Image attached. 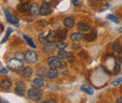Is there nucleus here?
I'll list each match as a JSON object with an SVG mask.
<instances>
[{
	"mask_svg": "<svg viewBox=\"0 0 122 103\" xmlns=\"http://www.w3.org/2000/svg\"><path fill=\"white\" fill-rule=\"evenodd\" d=\"M39 24L41 25V26H46L47 25V23H46L45 21H40Z\"/></svg>",
	"mask_w": 122,
	"mask_h": 103,
	"instance_id": "nucleus-33",
	"label": "nucleus"
},
{
	"mask_svg": "<svg viewBox=\"0 0 122 103\" xmlns=\"http://www.w3.org/2000/svg\"><path fill=\"white\" fill-rule=\"evenodd\" d=\"M8 72H9V71H8V70H7V69H4V68H3V67H2V68H1V73L8 74Z\"/></svg>",
	"mask_w": 122,
	"mask_h": 103,
	"instance_id": "nucleus-35",
	"label": "nucleus"
},
{
	"mask_svg": "<svg viewBox=\"0 0 122 103\" xmlns=\"http://www.w3.org/2000/svg\"><path fill=\"white\" fill-rule=\"evenodd\" d=\"M56 38H57V36H56V32L53 31V30H51V31L49 32L48 36H47V39H48V41H49V42H54V41L56 40Z\"/></svg>",
	"mask_w": 122,
	"mask_h": 103,
	"instance_id": "nucleus-14",
	"label": "nucleus"
},
{
	"mask_svg": "<svg viewBox=\"0 0 122 103\" xmlns=\"http://www.w3.org/2000/svg\"><path fill=\"white\" fill-rule=\"evenodd\" d=\"M27 95L31 100L33 101H40L41 99V92L36 88H31L27 91Z\"/></svg>",
	"mask_w": 122,
	"mask_h": 103,
	"instance_id": "nucleus-3",
	"label": "nucleus"
},
{
	"mask_svg": "<svg viewBox=\"0 0 122 103\" xmlns=\"http://www.w3.org/2000/svg\"><path fill=\"white\" fill-rule=\"evenodd\" d=\"M98 1H102V0H98Z\"/></svg>",
	"mask_w": 122,
	"mask_h": 103,
	"instance_id": "nucleus-42",
	"label": "nucleus"
},
{
	"mask_svg": "<svg viewBox=\"0 0 122 103\" xmlns=\"http://www.w3.org/2000/svg\"><path fill=\"white\" fill-rule=\"evenodd\" d=\"M15 93L18 96H21V97L25 96V83H23V82H18L17 83Z\"/></svg>",
	"mask_w": 122,
	"mask_h": 103,
	"instance_id": "nucleus-4",
	"label": "nucleus"
},
{
	"mask_svg": "<svg viewBox=\"0 0 122 103\" xmlns=\"http://www.w3.org/2000/svg\"><path fill=\"white\" fill-rule=\"evenodd\" d=\"M45 103H49V102H52V103H56V100H54V99H47L44 101Z\"/></svg>",
	"mask_w": 122,
	"mask_h": 103,
	"instance_id": "nucleus-36",
	"label": "nucleus"
},
{
	"mask_svg": "<svg viewBox=\"0 0 122 103\" xmlns=\"http://www.w3.org/2000/svg\"><path fill=\"white\" fill-rule=\"evenodd\" d=\"M56 47L59 50H65V48L68 47V44L66 42H63V41H58L56 44Z\"/></svg>",
	"mask_w": 122,
	"mask_h": 103,
	"instance_id": "nucleus-24",
	"label": "nucleus"
},
{
	"mask_svg": "<svg viewBox=\"0 0 122 103\" xmlns=\"http://www.w3.org/2000/svg\"><path fill=\"white\" fill-rule=\"evenodd\" d=\"M107 18H108L110 21H113V22L116 23V24H119V20H118L116 16H114V15H112V14L107 15Z\"/></svg>",
	"mask_w": 122,
	"mask_h": 103,
	"instance_id": "nucleus-28",
	"label": "nucleus"
},
{
	"mask_svg": "<svg viewBox=\"0 0 122 103\" xmlns=\"http://www.w3.org/2000/svg\"><path fill=\"white\" fill-rule=\"evenodd\" d=\"M70 54H71V53L66 52L65 50H60L59 53H58V56H59L62 60H68L69 56H70Z\"/></svg>",
	"mask_w": 122,
	"mask_h": 103,
	"instance_id": "nucleus-15",
	"label": "nucleus"
},
{
	"mask_svg": "<svg viewBox=\"0 0 122 103\" xmlns=\"http://www.w3.org/2000/svg\"><path fill=\"white\" fill-rule=\"evenodd\" d=\"M121 82H122V78H118L117 80H116V81L113 83V85H114V86H117V85H118Z\"/></svg>",
	"mask_w": 122,
	"mask_h": 103,
	"instance_id": "nucleus-32",
	"label": "nucleus"
},
{
	"mask_svg": "<svg viewBox=\"0 0 122 103\" xmlns=\"http://www.w3.org/2000/svg\"><path fill=\"white\" fill-rule=\"evenodd\" d=\"M47 75H48V78L50 79H56L58 76V72L56 69H51L50 70L47 71Z\"/></svg>",
	"mask_w": 122,
	"mask_h": 103,
	"instance_id": "nucleus-13",
	"label": "nucleus"
},
{
	"mask_svg": "<svg viewBox=\"0 0 122 103\" xmlns=\"http://www.w3.org/2000/svg\"><path fill=\"white\" fill-rule=\"evenodd\" d=\"M33 83H34L36 86H38V87H43V86H44V82H43L41 79H40V78L34 79V80H33Z\"/></svg>",
	"mask_w": 122,
	"mask_h": 103,
	"instance_id": "nucleus-20",
	"label": "nucleus"
},
{
	"mask_svg": "<svg viewBox=\"0 0 122 103\" xmlns=\"http://www.w3.org/2000/svg\"><path fill=\"white\" fill-rule=\"evenodd\" d=\"M120 70V63L118 60L115 61V66H114V73H118Z\"/></svg>",
	"mask_w": 122,
	"mask_h": 103,
	"instance_id": "nucleus-25",
	"label": "nucleus"
},
{
	"mask_svg": "<svg viewBox=\"0 0 122 103\" xmlns=\"http://www.w3.org/2000/svg\"><path fill=\"white\" fill-rule=\"evenodd\" d=\"M24 38H25V39L26 40V42L30 45L32 48H36V44L33 42V40L31 39L30 38H28V37H26V36H24Z\"/></svg>",
	"mask_w": 122,
	"mask_h": 103,
	"instance_id": "nucleus-29",
	"label": "nucleus"
},
{
	"mask_svg": "<svg viewBox=\"0 0 122 103\" xmlns=\"http://www.w3.org/2000/svg\"><path fill=\"white\" fill-rule=\"evenodd\" d=\"M118 32H119V33H122V27H121V28H119V30H118Z\"/></svg>",
	"mask_w": 122,
	"mask_h": 103,
	"instance_id": "nucleus-41",
	"label": "nucleus"
},
{
	"mask_svg": "<svg viewBox=\"0 0 122 103\" xmlns=\"http://www.w3.org/2000/svg\"><path fill=\"white\" fill-rule=\"evenodd\" d=\"M64 25L68 28H71L74 25V20L71 17H68L64 20Z\"/></svg>",
	"mask_w": 122,
	"mask_h": 103,
	"instance_id": "nucleus-11",
	"label": "nucleus"
},
{
	"mask_svg": "<svg viewBox=\"0 0 122 103\" xmlns=\"http://www.w3.org/2000/svg\"><path fill=\"white\" fill-rule=\"evenodd\" d=\"M10 86H11V83L9 80H3L1 82V88L3 90H8L10 88Z\"/></svg>",
	"mask_w": 122,
	"mask_h": 103,
	"instance_id": "nucleus-17",
	"label": "nucleus"
},
{
	"mask_svg": "<svg viewBox=\"0 0 122 103\" xmlns=\"http://www.w3.org/2000/svg\"><path fill=\"white\" fill-rule=\"evenodd\" d=\"M121 49H122L121 45H120V43H119L118 41L114 42V44H113V50H114L115 52H119Z\"/></svg>",
	"mask_w": 122,
	"mask_h": 103,
	"instance_id": "nucleus-26",
	"label": "nucleus"
},
{
	"mask_svg": "<svg viewBox=\"0 0 122 103\" xmlns=\"http://www.w3.org/2000/svg\"><path fill=\"white\" fill-rule=\"evenodd\" d=\"M69 63H73L74 61H75V57H74V55L72 54H70V56H69V58H68V60H67Z\"/></svg>",
	"mask_w": 122,
	"mask_h": 103,
	"instance_id": "nucleus-31",
	"label": "nucleus"
},
{
	"mask_svg": "<svg viewBox=\"0 0 122 103\" xmlns=\"http://www.w3.org/2000/svg\"><path fill=\"white\" fill-rule=\"evenodd\" d=\"M67 33H68V31L65 29H60L59 31H57V32H56L57 39H64L66 38V36H67Z\"/></svg>",
	"mask_w": 122,
	"mask_h": 103,
	"instance_id": "nucleus-18",
	"label": "nucleus"
},
{
	"mask_svg": "<svg viewBox=\"0 0 122 103\" xmlns=\"http://www.w3.org/2000/svg\"><path fill=\"white\" fill-rule=\"evenodd\" d=\"M11 31H12V29H11V28H9V29H8V31H7V35H6V37L3 39V40L1 41V43H4L5 41H7V39H8V38L10 37V35Z\"/></svg>",
	"mask_w": 122,
	"mask_h": 103,
	"instance_id": "nucleus-30",
	"label": "nucleus"
},
{
	"mask_svg": "<svg viewBox=\"0 0 122 103\" xmlns=\"http://www.w3.org/2000/svg\"><path fill=\"white\" fill-rule=\"evenodd\" d=\"M82 38H83V36H82L81 33H73L71 36V39L73 40V41H79V40H81Z\"/></svg>",
	"mask_w": 122,
	"mask_h": 103,
	"instance_id": "nucleus-21",
	"label": "nucleus"
},
{
	"mask_svg": "<svg viewBox=\"0 0 122 103\" xmlns=\"http://www.w3.org/2000/svg\"><path fill=\"white\" fill-rule=\"evenodd\" d=\"M78 48H80V47H79L78 45H73V49H75V50H77Z\"/></svg>",
	"mask_w": 122,
	"mask_h": 103,
	"instance_id": "nucleus-38",
	"label": "nucleus"
},
{
	"mask_svg": "<svg viewBox=\"0 0 122 103\" xmlns=\"http://www.w3.org/2000/svg\"><path fill=\"white\" fill-rule=\"evenodd\" d=\"M84 38H85V39H86V41L91 42V41L95 40V39H97V32H96V31H92L90 33H87Z\"/></svg>",
	"mask_w": 122,
	"mask_h": 103,
	"instance_id": "nucleus-9",
	"label": "nucleus"
},
{
	"mask_svg": "<svg viewBox=\"0 0 122 103\" xmlns=\"http://www.w3.org/2000/svg\"><path fill=\"white\" fill-rule=\"evenodd\" d=\"M48 65L50 67V69H64L66 68V63H64L62 61V59L59 56H50L48 58Z\"/></svg>",
	"mask_w": 122,
	"mask_h": 103,
	"instance_id": "nucleus-1",
	"label": "nucleus"
},
{
	"mask_svg": "<svg viewBox=\"0 0 122 103\" xmlns=\"http://www.w3.org/2000/svg\"><path fill=\"white\" fill-rule=\"evenodd\" d=\"M51 12V3H48L47 1H45L42 6L41 7V10H40V14L41 15H48Z\"/></svg>",
	"mask_w": 122,
	"mask_h": 103,
	"instance_id": "nucleus-6",
	"label": "nucleus"
},
{
	"mask_svg": "<svg viewBox=\"0 0 122 103\" xmlns=\"http://www.w3.org/2000/svg\"><path fill=\"white\" fill-rule=\"evenodd\" d=\"M38 74L41 76V77H42L43 79H47L48 78V75H47V71H46L44 69H40L39 71H38Z\"/></svg>",
	"mask_w": 122,
	"mask_h": 103,
	"instance_id": "nucleus-27",
	"label": "nucleus"
},
{
	"mask_svg": "<svg viewBox=\"0 0 122 103\" xmlns=\"http://www.w3.org/2000/svg\"><path fill=\"white\" fill-rule=\"evenodd\" d=\"M32 73H33V70H32L31 68H25V69H23L20 70V74L23 77H25V78L30 77L31 75H32Z\"/></svg>",
	"mask_w": 122,
	"mask_h": 103,
	"instance_id": "nucleus-10",
	"label": "nucleus"
},
{
	"mask_svg": "<svg viewBox=\"0 0 122 103\" xmlns=\"http://www.w3.org/2000/svg\"><path fill=\"white\" fill-rule=\"evenodd\" d=\"M71 1H72V4L74 6H79L80 5V1L79 0H71Z\"/></svg>",
	"mask_w": 122,
	"mask_h": 103,
	"instance_id": "nucleus-34",
	"label": "nucleus"
},
{
	"mask_svg": "<svg viewBox=\"0 0 122 103\" xmlns=\"http://www.w3.org/2000/svg\"><path fill=\"white\" fill-rule=\"evenodd\" d=\"M29 4L28 3H22V4H20L19 6H18V10H20V11H22V12H25V11H26L27 10H29Z\"/></svg>",
	"mask_w": 122,
	"mask_h": 103,
	"instance_id": "nucleus-19",
	"label": "nucleus"
},
{
	"mask_svg": "<svg viewBox=\"0 0 122 103\" xmlns=\"http://www.w3.org/2000/svg\"><path fill=\"white\" fill-rule=\"evenodd\" d=\"M117 102L122 103V98H117Z\"/></svg>",
	"mask_w": 122,
	"mask_h": 103,
	"instance_id": "nucleus-37",
	"label": "nucleus"
},
{
	"mask_svg": "<svg viewBox=\"0 0 122 103\" xmlns=\"http://www.w3.org/2000/svg\"><path fill=\"white\" fill-rule=\"evenodd\" d=\"M78 29L80 31H85L86 32V31H88L90 29V25L86 24V23H79L78 24Z\"/></svg>",
	"mask_w": 122,
	"mask_h": 103,
	"instance_id": "nucleus-16",
	"label": "nucleus"
},
{
	"mask_svg": "<svg viewBox=\"0 0 122 103\" xmlns=\"http://www.w3.org/2000/svg\"><path fill=\"white\" fill-rule=\"evenodd\" d=\"M40 10H41V9H39V6H38L37 4H33V5H31L30 8H29L30 13L32 15H35V16H37V15L40 13Z\"/></svg>",
	"mask_w": 122,
	"mask_h": 103,
	"instance_id": "nucleus-12",
	"label": "nucleus"
},
{
	"mask_svg": "<svg viewBox=\"0 0 122 103\" xmlns=\"http://www.w3.org/2000/svg\"><path fill=\"white\" fill-rule=\"evenodd\" d=\"M7 66H8V68L10 69H12V70H21L22 68L24 67V62L21 59L13 58L8 61Z\"/></svg>",
	"mask_w": 122,
	"mask_h": 103,
	"instance_id": "nucleus-2",
	"label": "nucleus"
},
{
	"mask_svg": "<svg viewBox=\"0 0 122 103\" xmlns=\"http://www.w3.org/2000/svg\"><path fill=\"white\" fill-rule=\"evenodd\" d=\"M119 54H120V56H122V49L119 51Z\"/></svg>",
	"mask_w": 122,
	"mask_h": 103,
	"instance_id": "nucleus-40",
	"label": "nucleus"
},
{
	"mask_svg": "<svg viewBox=\"0 0 122 103\" xmlns=\"http://www.w3.org/2000/svg\"><path fill=\"white\" fill-rule=\"evenodd\" d=\"M42 49H43V51L45 53H47V54H53L55 52V50H56L55 49V45L53 44L52 42H47V43H45Z\"/></svg>",
	"mask_w": 122,
	"mask_h": 103,
	"instance_id": "nucleus-8",
	"label": "nucleus"
},
{
	"mask_svg": "<svg viewBox=\"0 0 122 103\" xmlns=\"http://www.w3.org/2000/svg\"><path fill=\"white\" fill-rule=\"evenodd\" d=\"M0 25H1V32H3V31H4V25H3L2 24H1Z\"/></svg>",
	"mask_w": 122,
	"mask_h": 103,
	"instance_id": "nucleus-39",
	"label": "nucleus"
},
{
	"mask_svg": "<svg viewBox=\"0 0 122 103\" xmlns=\"http://www.w3.org/2000/svg\"><path fill=\"white\" fill-rule=\"evenodd\" d=\"M25 59L28 63H31V64H34L37 62L38 60V55L37 54L34 52V51H28L26 54H25Z\"/></svg>",
	"mask_w": 122,
	"mask_h": 103,
	"instance_id": "nucleus-5",
	"label": "nucleus"
},
{
	"mask_svg": "<svg viewBox=\"0 0 122 103\" xmlns=\"http://www.w3.org/2000/svg\"><path fill=\"white\" fill-rule=\"evenodd\" d=\"M39 40H40V42L42 43V44H45L47 42H49V41H48V39H47V37L45 36L44 33L40 34V36H39Z\"/></svg>",
	"mask_w": 122,
	"mask_h": 103,
	"instance_id": "nucleus-22",
	"label": "nucleus"
},
{
	"mask_svg": "<svg viewBox=\"0 0 122 103\" xmlns=\"http://www.w3.org/2000/svg\"><path fill=\"white\" fill-rule=\"evenodd\" d=\"M81 89L83 90V91H85L86 93H87L88 95H93V93H94V91H93V89L91 87H89L88 85H83Z\"/></svg>",
	"mask_w": 122,
	"mask_h": 103,
	"instance_id": "nucleus-23",
	"label": "nucleus"
},
{
	"mask_svg": "<svg viewBox=\"0 0 122 103\" xmlns=\"http://www.w3.org/2000/svg\"><path fill=\"white\" fill-rule=\"evenodd\" d=\"M4 13H5V16H6V18H7V21H8L10 24H11V25H18V24H19L18 19L10 14L8 10H4Z\"/></svg>",
	"mask_w": 122,
	"mask_h": 103,
	"instance_id": "nucleus-7",
	"label": "nucleus"
}]
</instances>
